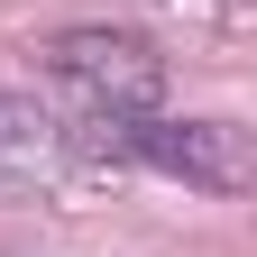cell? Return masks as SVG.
<instances>
[{"label": "cell", "instance_id": "6da1fadb", "mask_svg": "<svg viewBox=\"0 0 257 257\" xmlns=\"http://www.w3.org/2000/svg\"><path fill=\"white\" fill-rule=\"evenodd\" d=\"M46 83L64 92V110L74 119H147L166 101V55H156L138 28H55L37 46Z\"/></svg>", "mask_w": 257, "mask_h": 257}, {"label": "cell", "instance_id": "7a4b0ae2", "mask_svg": "<svg viewBox=\"0 0 257 257\" xmlns=\"http://www.w3.org/2000/svg\"><path fill=\"white\" fill-rule=\"evenodd\" d=\"M110 147L128 166H156V175L193 184V193H220V202L257 193V128H239V119H166V110H147V119H119Z\"/></svg>", "mask_w": 257, "mask_h": 257}, {"label": "cell", "instance_id": "3957f363", "mask_svg": "<svg viewBox=\"0 0 257 257\" xmlns=\"http://www.w3.org/2000/svg\"><path fill=\"white\" fill-rule=\"evenodd\" d=\"M64 166H74V156H64V119L46 101H28V92H0V202L55 184Z\"/></svg>", "mask_w": 257, "mask_h": 257}]
</instances>
